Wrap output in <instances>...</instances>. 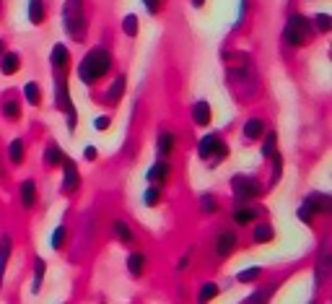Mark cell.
<instances>
[{"mask_svg": "<svg viewBox=\"0 0 332 304\" xmlns=\"http://www.w3.org/2000/svg\"><path fill=\"white\" fill-rule=\"evenodd\" d=\"M109 71H112V55H109V50L104 47H94L88 50L81 62H78V78L86 83V86H94L99 78H104Z\"/></svg>", "mask_w": 332, "mask_h": 304, "instance_id": "6da1fadb", "label": "cell"}, {"mask_svg": "<svg viewBox=\"0 0 332 304\" xmlns=\"http://www.w3.org/2000/svg\"><path fill=\"white\" fill-rule=\"evenodd\" d=\"M62 29L68 31V37L76 39V42L86 39L88 24H86L83 0H65V6H62Z\"/></svg>", "mask_w": 332, "mask_h": 304, "instance_id": "7a4b0ae2", "label": "cell"}, {"mask_svg": "<svg viewBox=\"0 0 332 304\" xmlns=\"http://www.w3.org/2000/svg\"><path fill=\"white\" fill-rule=\"evenodd\" d=\"M309 34H312V21L301 13H293V16H288V21H285V26H283V45L304 47Z\"/></svg>", "mask_w": 332, "mask_h": 304, "instance_id": "3957f363", "label": "cell"}, {"mask_svg": "<svg viewBox=\"0 0 332 304\" xmlns=\"http://www.w3.org/2000/svg\"><path fill=\"white\" fill-rule=\"evenodd\" d=\"M332 211V198L324 192H312V195H306V200L301 203L299 208V219L306 224V226H312L317 216H324Z\"/></svg>", "mask_w": 332, "mask_h": 304, "instance_id": "277c9868", "label": "cell"}, {"mask_svg": "<svg viewBox=\"0 0 332 304\" xmlns=\"http://www.w3.org/2000/svg\"><path fill=\"white\" fill-rule=\"evenodd\" d=\"M226 154H229V146L220 141L218 133H208V136L200 138V143H197V156H200L203 161H208V164H213V166L218 161H224Z\"/></svg>", "mask_w": 332, "mask_h": 304, "instance_id": "5b68a950", "label": "cell"}, {"mask_svg": "<svg viewBox=\"0 0 332 304\" xmlns=\"http://www.w3.org/2000/svg\"><path fill=\"white\" fill-rule=\"evenodd\" d=\"M231 187H234L236 200H241V203H249V200L260 198V195L265 192V187H262L254 177H249V175H236V177L231 180Z\"/></svg>", "mask_w": 332, "mask_h": 304, "instance_id": "8992f818", "label": "cell"}, {"mask_svg": "<svg viewBox=\"0 0 332 304\" xmlns=\"http://www.w3.org/2000/svg\"><path fill=\"white\" fill-rule=\"evenodd\" d=\"M55 104L57 110L68 115L73 110V102H70V91H68V81H65V71L55 73Z\"/></svg>", "mask_w": 332, "mask_h": 304, "instance_id": "52a82bcc", "label": "cell"}, {"mask_svg": "<svg viewBox=\"0 0 332 304\" xmlns=\"http://www.w3.org/2000/svg\"><path fill=\"white\" fill-rule=\"evenodd\" d=\"M236 245H239V234L234 229H224L218 234V240H215V255L224 260V257H229L236 250Z\"/></svg>", "mask_w": 332, "mask_h": 304, "instance_id": "ba28073f", "label": "cell"}, {"mask_svg": "<svg viewBox=\"0 0 332 304\" xmlns=\"http://www.w3.org/2000/svg\"><path fill=\"white\" fill-rule=\"evenodd\" d=\"M62 190L68 192V195H73L76 190H78V185H81V175H78V166H76V161L73 159H68L65 156V161H62Z\"/></svg>", "mask_w": 332, "mask_h": 304, "instance_id": "9c48e42d", "label": "cell"}, {"mask_svg": "<svg viewBox=\"0 0 332 304\" xmlns=\"http://www.w3.org/2000/svg\"><path fill=\"white\" fill-rule=\"evenodd\" d=\"M169 177H171V166H169V161H156L151 169H148V175H145V180L151 182V185H164V182H169Z\"/></svg>", "mask_w": 332, "mask_h": 304, "instance_id": "30bf717a", "label": "cell"}, {"mask_svg": "<svg viewBox=\"0 0 332 304\" xmlns=\"http://www.w3.org/2000/svg\"><path fill=\"white\" fill-rule=\"evenodd\" d=\"M210 120H213L210 104H208V102H195V107H192V122H195L197 127H208Z\"/></svg>", "mask_w": 332, "mask_h": 304, "instance_id": "8fae6325", "label": "cell"}, {"mask_svg": "<svg viewBox=\"0 0 332 304\" xmlns=\"http://www.w3.org/2000/svg\"><path fill=\"white\" fill-rule=\"evenodd\" d=\"M329 268H332V252H329V240H324L317 257V281H322L329 273Z\"/></svg>", "mask_w": 332, "mask_h": 304, "instance_id": "7c38bea8", "label": "cell"}, {"mask_svg": "<svg viewBox=\"0 0 332 304\" xmlns=\"http://www.w3.org/2000/svg\"><path fill=\"white\" fill-rule=\"evenodd\" d=\"M262 213V208H257V206H239L236 211H234V221L239 224V226H247V224H252L257 216Z\"/></svg>", "mask_w": 332, "mask_h": 304, "instance_id": "4fadbf2b", "label": "cell"}, {"mask_svg": "<svg viewBox=\"0 0 332 304\" xmlns=\"http://www.w3.org/2000/svg\"><path fill=\"white\" fill-rule=\"evenodd\" d=\"M18 200L24 208H34L36 206V185L34 180H26V182H21L18 187Z\"/></svg>", "mask_w": 332, "mask_h": 304, "instance_id": "5bb4252c", "label": "cell"}, {"mask_svg": "<svg viewBox=\"0 0 332 304\" xmlns=\"http://www.w3.org/2000/svg\"><path fill=\"white\" fill-rule=\"evenodd\" d=\"M50 62L55 65V71H65V68H68V62H70V50L65 47L62 42H60V45H55L52 55H50Z\"/></svg>", "mask_w": 332, "mask_h": 304, "instance_id": "9a60e30c", "label": "cell"}, {"mask_svg": "<svg viewBox=\"0 0 332 304\" xmlns=\"http://www.w3.org/2000/svg\"><path fill=\"white\" fill-rule=\"evenodd\" d=\"M174 146H176V136L171 130H161L159 133V141H156V151L161 156H171L174 154Z\"/></svg>", "mask_w": 332, "mask_h": 304, "instance_id": "2e32d148", "label": "cell"}, {"mask_svg": "<svg viewBox=\"0 0 332 304\" xmlns=\"http://www.w3.org/2000/svg\"><path fill=\"white\" fill-rule=\"evenodd\" d=\"M18 65H21V55L18 52H6L3 57H0V73H3V76H13L18 71Z\"/></svg>", "mask_w": 332, "mask_h": 304, "instance_id": "e0dca14e", "label": "cell"}, {"mask_svg": "<svg viewBox=\"0 0 332 304\" xmlns=\"http://www.w3.org/2000/svg\"><path fill=\"white\" fill-rule=\"evenodd\" d=\"M125 86H127L125 76H117V78H115V83L109 86V91L104 94V102H109V104H117V102L122 99V94H125Z\"/></svg>", "mask_w": 332, "mask_h": 304, "instance_id": "ac0fdd59", "label": "cell"}, {"mask_svg": "<svg viewBox=\"0 0 332 304\" xmlns=\"http://www.w3.org/2000/svg\"><path fill=\"white\" fill-rule=\"evenodd\" d=\"M11 250H13L11 237H8V234H3V237H0V284H3V276H6V265H8Z\"/></svg>", "mask_w": 332, "mask_h": 304, "instance_id": "d6986e66", "label": "cell"}, {"mask_svg": "<svg viewBox=\"0 0 332 304\" xmlns=\"http://www.w3.org/2000/svg\"><path fill=\"white\" fill-rule=\"evenodd\" d=\"M0 112H3V117L11 120V122L21 120V102H18V99H3V104H0Z\"/></svg>", "mask_w": 332, "mask_h": 304, "instance_id": "ffe728a7", "label": "cell"}, {"mask_svg": "<svg viewBox=\"0 0 332 304\" xmlns=\"http://www.w3.org/2000/svg\"><path fill=\"white\" fill-rule=\"evenodd\" d=\"M262 133H265V120H262V117H252V120L244 122V138L257 141Z\"/></svg>", "mask_w": 332, "mask_h": 304, "instance_id": "44dd1931", "label": "cell"}, {"mask_svg": "<svg viewBox=\"0 0 332 304\" xmlns=\"http://www.w3.org/2000/svg\"><path fill=\"white\" fill-rule=\"evenodd\" d=\"M145 252H132L130 257H127V271L132 273V276H143V271H145Z\"/></svg>", "mask_w": 332, "mask_h": 304, "instance_id": "7402d4cb", "label": "cell"}, {"mask_svg": "<svg viewBox=\"0 0 332 304\" xmlns=\"http://www.w3.org/2000/svg\"><path fill=\"white\" fill-rule=\"evenodd\" d=\"M24 156H26V146H24V141L21 138H16V141H11V146H8V159H11V164H21L24 161Z\"/></svg>", "mask_w": 332, "mask_h": 304, "instance_id": "603a6c76", "label": "cell"}, {"mask_svg": "<svg viewBox=\"0 0 332 304\" xmlns=\"http://www.w3.org/2000/svg\"><path fill=\"white\" fill-rule=\"evenodd\" d=\"M44 16H47V8H44L42 0H29V21H31V24L39 26L44 21Z\"/></svg>", "mask_w": 332, "mask_h": 304, "instance_id": "cb8c5ba5", "label": "cell"}, {"mask_svg": "<svg viewBox=\"0 0 332 304\" xmlns=\"http://www.w3.org/2000/svg\"><path fill=\"white\" fill-rule=\"evenodd\" d=\"M44 161H47L50 166H62V161H65L62 148H60L57 143H50V146H47V151H44Z\"/></svg>", "mask_w": 332, "mask_h": 304, "instance_id": "d4e9b609", "label": "cell"}, {"mask_svg": "<svg viewBox=\"0 0 332 304\" xmlns=\"http://www.w3.org/2000/svg\"><path fill=\"white\" fill-rule=\"evenodd\" d=\"M112 231H115V237H117V240L120 242H132V240H135V234H132V229H130V224H125L122 219H117L115 224H112Z\"/></svg>", "mask_w": 332, "mask_h": 304, "instance_id": "484cf974", "label": "cell"}, {"mask_svg": "<svg viewBox=\"0 0 332 304\" xmlns=\"http://www.w3.org/2000/svg\"><path fill=\"white\" fill-rule=\"evenodd\" d=\"M24 96H26V102H29L31 107H36V104L42 102V86H39L36 81H29V83L24 86Z\"/></svg>", "mask_w": 332, "mask_h": 304, "instance_id": "4316f807", "label": "cell"}, {"mask_svg": "<svg viewBox=\"0 0 332 304\" xmlns=\"http://www.w3.org/2000/svg\"><path fill=\"white\" fill-rule=\"evenodd\" d=\"M218 286L213 284V281H210V284H203L200 286V291H197V304H208V301H213L215 296H218Z\"/></svg>", "mask_w": 332, "mask_h": 304, "instance_id": "83f0119b", "label": "cell"}, {"mask_svg": "<svg viewBox=\"0 0 332 304\" xmlns=\"http://www.w3.org/2000/svg\"><path fill=\"white\" fill-rule=\"evenodd\" d=\"M273 237H275V231H273L270 224H257V226H254V242H257V245L273 242Z\"/></svg>", "mask_w": 332, "mask_h": 304, "instance_id": "f1b7e54d", "label": "cell"}, {"mask_svg": "<svg viewBox=\"0 0 332 304\" xmlns=\"http://www.w3.org/2000/svg\"><path fill=\"white\" fill-rule=\"evenodd\" d=\"M44 271H47V263H44L42 257H36V260H34V286H31V291H34V294H39V289H42Z\"/></svg>", "mask_w": 332, "mask_h": 304, "instance_id": "f546056e", "label": "cell"}, {"mask_svg": "<svg viewBox=\"0 0 332 304\" xmlns=\"http://www.w3.org/2000/svg\"><path fill=\"white\" fill-rule=\"evenodd\" d=\"M275 151H278V136L270 130V133L265 136V143H262V159H270Z\"/></svg>", "mask_w": 332, "mask_h": 304, "instance_id": "4dcf8cb0", "label": "cell"}, {"mask_svg": "<svg viewBox=\"0 0 332 304\" xmlns=\"http://www.w3.org/2000/svg\"><path fill=\"white\" fill-rule=\"evenodd\" d=\"M65 242H68V226H65V224H60V226L52 231V240H50V245H52L55 250H60Z\"/></svg>", "mask_w": 332, "mask_h": 304, "instance_id": "1f68e13d", "label": "cell"}, {"mask_svg": "<svg viewBox=\"0 0 332 304\" xmlns=\"http://www.w3.org/2000/svg\"><path fill=\"white\" fill-rule=\"evenodd\" d=\"M122 31H125L127 37H138V16H135V13H127V16L122 18Z\"/></svg>", "mask_w": 332, "mask_h": 304, "instance_id": "d6a6232c", "label": "cell"}, {"mask_svg": "<svg viewBox=\"0 0 332 304\" xmlns=\"http://www.w3.org/2000/svg\"><path fill=\"white\" fill-rule=\"evenodd\" d=\"M159 200H161V187H159V185H151V187L143 192V203L153 208V206H159Z\"/></svg>", "mask_w": 332, "mask_h": 304, "instance_id": "836d02e7", "label": "cell"}, {"mask_svg": "<svg viewBox=\"0 0 332 304\" xmlns=\"http://www.w3.org/2000/svg\"><path fill=\"white\" fill-rule=\"evenodd\" d=\"M260 273H262V268H244L239 276H236V281H241V284H249V281H254V278H260Z\"/></svg>", "mask_w": 332, "mask_h": 304, "instance_id": "e575fe53", "label": "cell"}, {"mask_svg": "<svg viewBox=\"0 0 332 304\" xmlns=\"http://www.w3.org/2000/svg\"><path fill=\"white\" fill-rule=\"evenodd\" d=\"M200 211L203 213H215L218 211V200L213 198V195H203V198H200Z\"/></svg>", "mask_w": 332, "mask_h": 304, "instance_id": "d590c367", "label": "cell"}, {"mask_svg": "<svg viewBox=\"0 0 332 304\" xmlns=\"http://www.w3.org/2000/svg\"><path fill=\"white\" fill-rule=\"evenodd\" d=\"M270 289H260V291H254L252 296H249V301L247 304H268V299H270Z\"/></svg>", "mask_w": 332, "mask_h": 304, "instance_id": "8d00e7d4", "label": "cell"}, {"mask_svg": "<svg viewBox=\"0 0 332 304\" xmlns=\"http://www.w3.org/2000/svg\"><path fill=\"white\" fill-rule=\"evenodd\" d=\"M273 159V185L280 180V172H283V159H280V154H278V151H275V154L270 156Z\"/></svg>", "mask_w": 332, "mask_h": 304, "instance_id": "74e56055", "label": "cell"}, {"mask_svg": "<svg viewBox=\"0 0 332 304\" xmlns=\"http://www.w3.org/2000/svg\"><path fill=\"white\" fill-rule=\"evenodd\" d=\"M314 24H317L319 31H329L332 29V18L327 13H319V16H314Z\"/></svg>", "mask_w": 332, "mask_h": 304, "instance_id": "f35d334b", "label": "cell"}, {"mask_svg": "<svg viewBox=\"0 0 332 304\" xmlns=\"http://www.w3.org/2000/svg\"><path fill=\"white\" fill-rule=\"evenodd\" d=\"M161 3H164V0H143V6H145L148 13H159V11H161Z\"/></svg>", "mask_w": 332, "mask_h": 304, "instance_id": "ab89813d", "label": "cell"}, {"mask_svg": "<svg viewBox=\"0 0 332 304\" xmlns=\"http://www.w3.org/2000/svg\"><path fill=\"white\" fill-rule=\"evenodd\" d=\"M109 122H112L109 117H96V120H94V127H96V130H106V127H109Z\"/></svg>", "mask_w": 332, "mask_h": 304, "instance_id": "60d3db41", "label": "cell"}, {"mask_svg": "<svg viewBox=\"0 0 332 304\" xmlns=\"http://www.w3.org/2000/svg\"><path fill=\"white\" fill-rule=\"evenodd\" d=\"M185 268H190V255H185V257L179 260V265H176V271H179V273H182Z\"/></svg>", "mask_w": 332, "mask_h": 304, "instance_id": "b9f144b4", "label": "cell"}, {"mask_svg": "<svg viewBox=\"0 0 332 304\" xmlns=\"http://www.w3.org/2000/svg\"><path fill=\"white\" fill-rule=\"evenodd\" d=\"M86 159H88V161L96 159V146H88V148H86Z\"/></svg>", "mask_w": 332, "mask_h": 304, "instance_id": "7bdbcfd3", "label": "cell"}, {"mask_svg": "<svg viewBox=\"0 0 332 304\" xmlns=\"http://www.w3.org/2000/svg\"><path fill=\"white\" fill-rule=\"evenodd\" d=\"M192 6H195V8H203V6H205V0H192Z\"/></svg>", "mask_w": 332, "mask_h": 304, "instance_id": "ee69618b", "label": "cell"}, {"mask_svg": "<svg viewBox=\"0 0 332 304\" xmlns=\"http://www.w3.org/2000/svg\"><path fill=\"white\" fill-rule=\"evenodd\" d=\"M0 55H3V39H0Z\"/></svg>", "mask_w": 332, "mask_h": 304, "instance_id": "f6af8a7d", "label": "cell"}]
</instances>
